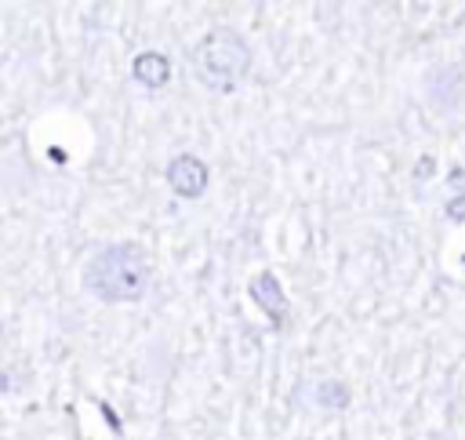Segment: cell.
I'll return each mask as SVG.
<instances>
[{
	"mask_svg": "<svg viewBox=\"0 0 465 440\" xmlns=\"http://www.w3.org/2000/svg\"><path fill=\"white\" fill-rule=\"evenodd\" d=\"M447 215H450L454 222H465V196H454V200L447 204Z\"/></svg>",
	"mask_w": 465,
	"mask_h": 440,
	"instance_id": "6",
	"label": "cell"
},
{
	"mask_svg": "<svg viewBox=\"0 0 465 440\" xmlns=\"http://www.w3.org/2000/svg\"><path fill=\"white\" fill-rule=\"evenodd\" d=\"M247 291H251V298L265 309V316H269L276 327H283V320H287V295H283L276 273H269V269H265V273H254L251 284H247Z\"/></svg>",
	"mask_w": 465,
	"mask_h": 440,
	"instance_id": "4",
	"label": "cell"
},
{
	"mask_svg": "<svg viewBox=\"0 0 465 440\" xmlns=\"http://www.w3.org/2000/svg\"><path fill=\"white\" fill-rule=\"evenodd\" d=\"M149 287V258L138 244H105L84 262V291L105 305L138 302Z\"/></svg>",
	"mask_w": 465,
	"mask_h": 440,
	"instance_id": "1",
	"label": "cell"
},
{
	"mask_svg": "<svg viewBox=\"0 0 465 440\" xmlns=\"http://www.w3.org/2000/svg\"><path fill=\"white\" fill-rule=\"evenodd\" d=\"M193 73L203 87H211L214 95H229L243 84L247 69H251V47L247 40L229 29V25H214L207 29L196 47H193Z\"/></svg>",
	"mask_w": 465,
	"mask_h": 440,
	"instance_id": "2",
	"label": "cell"
},
{
	"mask_svg": "<svg viewBox=\"0 0 465 440\" xmlns=\"http://www.w3.org/2000/svg\"><path fill=\"white\" fill-rule=\"evenodd\" d=\"M163 178H167V185H171L174 196L196 200V196H203V189H207V164H203L196 153H178V156H171Z\"/></svg>",
	"mask_w": 465,
	"mask_h": 440,
	"instance_id": "3",
	"label": "cell"
},
{
	"mask_svg": "<svg viewBox=\"0 0 465 440\" xmlns=\"http://www.w3.org/2000/svg\"><path fill=\"white\" fill-rule=\"evenodd\" d=\"M131 73H134V80L145 84V87H163V84L171 80V62H167L160 51H142V55L134 58Z\"/></svg>",
	"mask_w": 465,
	"mask_h": 440,
	"instance_id": "5",
	"label": "cell"
}]
</instances>
